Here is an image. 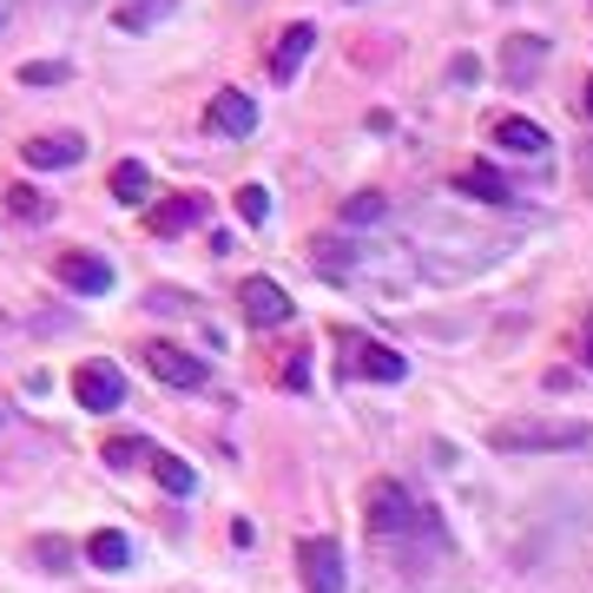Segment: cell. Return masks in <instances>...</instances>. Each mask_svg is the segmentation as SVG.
I'll use <instances>...</instances> for the list:
<instances>
[{
    "instance_id": "6da1fadb",
    "label": "cell",
    "mask_w": 593,
    "mask_h": 593,
    "mask_svg": "<svg viewBox=\"0 0 593 593\" xmlns=\"http://www.w3.org/2000/svg\"><path fill=\"white\" fill-rule=\"evenodd\" d=\"M593 429L574 416H515V422H495L488 448L495 455H547V448H587Z\"/></svg>"
},
{
    "instance_id": "7a4b0ae2",
    "label": "cell",
    "mask_w": 593,
    "mask_h": 593,
    "mask_svg": "<svg viewBox=\"0 0 593 593\" xmlns=\"http://www.w3.org/2000/svg\"><path fill=\"white\" fill-rule=\"evenodd\" d=\"M416 527H422L416 495H409L402 482H376L370 488V534L376 541H402V534H416Z\"/></svg>"
},
{
    "instance_id": "3957f363",
    "label": "cell",
    "mask_w": 593,
    "mask_h": 593,
    "mask_svg": "<svg viewBox=\"0 0 593 593\" xmlns=\"http://www.w3.org/2000/svg\"><path fill=\"white\" fill-rule=\"evenodd\" d=\"M296 567H303V593H343V547L330 534H303Z\"/></svg>"
},
{
    "instance_id": "277c9868",
    "label": "cell",
    "mask_w": 593,
    "mask_h": 593,
    "mask_svg": "<svg viewBox=\"0 0 593 593\" xmlns=\"http://www.w3.org/2000/svg\"><path fill=\"white\" fill-rule=\"evenodd\" d=\"M237 303H244V323H251V330H278V323L296 317L291 291H284L278 278H244V284H237Z\"/></svg>"
},
{
    "instance_id": "5b68a950",
    "label": "cell",
    "mask_w": 593,
    "mask_h": 593,
    "mask_svg": "<svg viewBox=\"0 0 593 593\" xmlns=\"http://www.w3.org/2000/svg\"><path fill=\"white\" fill-rule=\"evenodd\" d=\"M74 396H79V409L106 416V409H119V402H126V376L113 370V363H79V370H74Z\"/></svg>"
},
{
    "instance_id": "8992f818",
    "label": "cell",
    "mask_w": 593,
    "mask_h": 593,
    "mask_svg": "<svg viewBox=\"0 0 593 593\" xmlns=\"http://www.w3.org/2000/svg\"><path fill=\"white\" fill-rule=\"evenodd\" d=\"M146 370L158 382H172V389H198L205 382V357H192V350H178V343H146Z\"/></svg>"
},
{
    "instance_id": "52a82bcc",
    "label": "cell",
    "mask_w": 593,
    "mask_h": 593,
    "mask_svg": "<svg viewBox=\"0 0 593 593\" xmlns=\"http://www.w3.org/2000/svg\"><path fill=\"white\" fill-rule=\"evenodd\" d=\"M60 278H67V291H79V296H106L113 291V264L93 257V251H67V257H60Z\"/></svg>"
},
{
    "instance_id": "ba28073f",
    "label": "cell",
    "mask_w": 593,
    "mask_h": 593,
    "mask_svg": "<svg viewBox=\"0 0 593 593\" xmlns=\"http://www.w3.org/2000/svg\"><path fill=\"white\" fill-rule=\"evenodd\" d=\"M541 67H547V40H541V33H515V40L502 47V74H508V86H527Z\"/></svg>"
},
{
    "instance_id": "9c48e42d",
    "label": "cell",
    "mask_w": 593,
    "mask_h": 593,
    "mask_svg": "<svg viewBox=\"0 0 593 593\" xmlns=\"http://www.w3.org/2000/svg\"><path fill=\"white\" fill-rule=\"evenodd\" d=\"M317 47V27L310 20H291L284 33H278V54H271V74L278 79H296V67H303V54Z\"/></svg>"
},
{
    "instance_id": "30bf717a",
    "label": "cell",
    "mask_w": 593,
    "mask_h": 593,
    "mask_svg": "<svg viewBox=\"0 0 593 593\" xmlns=\"http://www.w3.org/2000/svg\"><path fill=\"white\" fill-rule=\"evenodd\" d=\"M212 126L231 133V139H251V133H257V106H251V93H224V99H212Z\"/></svg>"
},
{
    "instance_id": "8fae6325",
    "label": "cell",
    "mask_w": 593,
    "mask_h": 593,
    "mask_svg": "<svg viewBox=\"0 0 593 593\" xmlns=\"http://www.w3.org/2000/svg\"><path fill=\"white\" fill-rule=\"evenodd\" d=\"M495 146H508V152H521V158H541V152L554 146L534 119H521V113H508V119H495Z\"/></svg>"
},
{
    "instance_id": "7c38bea8",
    "label": "cell",
    "mask_w": 593,
    "mask_h": 593,
    "mask_svg": "<svg viewBox=\"0 0 593 593\" xmlns=\"http://www.w3.org/2000/svg\"><path fill=\"white\" fill-rule=\"evenodd\" d=\"M86 158V146H79L74 133L60 139V133H47V139H27V165L33 172H60V165H79Z\"/></svg>"
},
{
    "instance_id": "4fadbf2b",
    "label": "cell",
    "mask_w": 593,
    "mask_h": 593,
    "mask_svg": "<svg viewBox=\"0 0 593 593\" xmlns=\"http://www.w3.org/2000/svg\"><path fill=\"white\" fill-rule=\"evenodd\" d=\"M350 350H357V370L376 376V382H402V376H409V357H396L389 343H363V337H357Z\"/></svg>"
},
{
    "instance_id": "5bb4252c",
    "label": "cell",
    "mask_w": 593,
    "mask_h": 593,
    "mask_svg": "<svg viewBox=\"0 0 593 593\" xmlns=\"http://www.w3.org/2000/svg\"><path fill=\"white\" fill-rule=\"evenodd\" d=\"M86 561H93L99 574H126V567H133V547H126L119 527H99V534L86 541Z\"/></svg>"
},
{
    "instance_id": "9a60e30c",
    "label": "cell",
    "mask_w": 593,
    "mask_h": 593,
    "mask_svg": "<svg viewBox=\"0 0 593 593\" xmlns=\"http://www.w3.org/2000/svg\"><path fill=\"white\" fill-rule=\"evenodd\" d=\"M172 7H178V0H126V7L113 13V27H119V33H152L158 20H172Z\"/></svg>"
},
{
    "instance_id": "2e32d148",
    "label": "cell",
    "mask_w": 593,
    "mask_h": 593,
    "mask_svg": "<svg viewBox=\"0 0 593 593\" xmlns=\"http://www.w3.org/2000/svg\"><path fill=\"white\" fill-rule=\"evenodd\" d=\"M146 192H152V172L139 158H119V165H113V198H119V205H146Z\"/></svg>"
},
{
    "instance_id": "e0dca14e",
    "label": "cell",
    "mask_w": 593,
    "mask_h": 593,
    "mask_svg": "<svg viewBox=\"0 0 593 593\" xmlns=\"http://www.w3.org/2000/svg\"><path fill=\"white\" fill-rule=\"evenodd\" d=\"M310 251H317V257H310V264H317V271H323V278H337V284H343V278H350V264H357V257H350V251H357V244H343V237H317V244H310Z\"/></svg>"
},
{
    "instance_id": "ac0fdd59",
    "label": "cell",
    "mask_w": 593,
    "mask_h": 593,
    "mask_svg": "<svg viewBox=\"0 0 593 593\" xmlns=\"http://www.w3.org/2000/svg\"><path fill=\"white\" fill-rule=\"evenodd\" d=\"M198 218H205V205H198V198H172V205H158V212H152V231H158V237H172V231H192Z\"/></svg>"
},
{
    "instance_id": "d6986e66",
    "label": "cell",
    "mask_w": 593,
    "mask_h": 593,
    "mask_svg": "<svg viewBox=\"0 0 593 593\" xmlns=\"http://www.w3.org/2000/svg\"><path fill=\"white\" fill-rule=\"evenodd\" d=\"M152 475H158V488H165V495H192V488H198V475H192L178 455H152Z\"/></svg>"
},
{
    "instance_id": "ffe728a7",
    "label": "cell",
    "mask_w": 593,
    "mask_h": 593,
    "mask_svg": "<svg viewBox=\"0 0 593 593\" xmlns=\"http://www.w3.org/2000/svg\"><path fill=\"white\" fill-rule=\"evenodd\" d=\"M455 185H461L468 198H482V205H508V185H502L495 172H482V165H475V172H461Z\"/></svg>"
},
{
    "instance_id": "44dd1931",
    "label": "cell",
    "mask_w": 593,
    "mask_h": 593,
    "mask_svg": "<svg viewBox=\"0 0 593 593\" xmlns=\"http://www.w3.org/2000/svg\"><path fill=\"white\" fill-rule=\"evenodd\" d=\"M389 218V198L382 192H357V198H343V224H382Z\"/></svg>"
},
{
    "instance_id": "7402d4cb",
    "label": "cell",
    "mask_w": 593,
    "mask_h": 593,
    "mask_svg": "<svg viewBox=\"0 0 593 593\" xmlns=\"http://www.w3.org/2000/svg\"><path fill=\"white\" fill-rule=\"evenodd\" d=\"M33 561H40V574H67V567H74V547H67L60 534H40V541H33Z\"/></svg>"
},
{
    "instance_id": "603a6c76",
    "label": "cell",
    "mask_w": 593,
    "mask_h": 593,
    "mask_svg": "<svg viewBox=\"0 0 593 593\" xmlns=\"http://www.w3.org/2000/svg\"><path fill=\"white\" fill-rule=\"evenodd\" d=\"M237 218L264 224V218H271V192H264V185H237Z\"/></svg>"
},
{
    "instance_id": "cb8c5ba5",
    "label": "cell",
    "mask_w": 593,
    "mask_h": 593,
    "mask_svg": "<svg viewBox=\"0 0 593 593\" xmlns=\"http://www.w3.org/2000/svg\"><path fill=\"white\" fill-rule=\"evenodd\" d=\"M139 455H152L146 436H113V443H106V461H113V468H133Z\"/></svg>"
},
{
    "instance_id": "d4e9b609",
    "label": "cell",
    "mask_w": 593,
    "mask_h": 593,
    "mask_svg": "<svg viewBox=\"0 0 593 593\" xmlns=\"http://www.w3.org/2000/svg\"><path fill=\"white\" fill-rule=\"evenodd\" d=\"M7 198H13V212H20V218H47V212H54V205H47V198H40V192H33V185H13V192H7Z\"/></svg>"
},
{
    "instance_id": "484cf974",
    "label": "cell",
    "mask_w": 593,
    "mask_h": 593,
    "mask_svg": "<svg viewBox=\"0 0 593 593\" xmlns=\"http://www.w3.org/2000/svg\"><path fill=\"white\" fill-rule=\"evenodd\" d=\"M20 79H27V86H60V79H67V60H27Z\"/></svg>"
},
{
    "instance_id": "4316f807",
    "label": "cell",
    "mask_w": 593,
    "mask_h": 593,
    "mask_svg": "<svg viewBox=\"0 0 593 593\" xmlns=\"http://www.w3.org/2000/svg\"><path fill=\"white\" fill-rule=\"evenodd\" d=\"M587 363H593V317H587Z\"/></svg>"
},
{
    "instance_id": "83f0119b",
    "label": "cell",
    "mask_w": 593,
    "mask_h": 593,
    "mask_svg": "<svg viewBox=\"0 0 593 593\" xmlns=\"http://www.w3.org/2000/svg\"><path fill=\"white\" fill-rule=\"evenodd\" d=\"M587 113H593V79H587Z\"/></svg>"
}]
</instances>
